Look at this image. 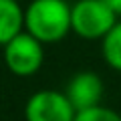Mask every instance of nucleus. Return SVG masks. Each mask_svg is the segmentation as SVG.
Returning a JSON list of instances; mask_svg holds the SVG:
<instances>
[{
    "label": "nucleus",
    "mask_w": 121,
    "mask_h": 121,
    "mask_svg": "<svg viewBox=\"0 0 121 121\" xmlns=\"http://www.w3.org/2000/svg\"><path fill=\"white\" fill-rule=\"evenodd\" d=\"M24 30V10L18 0H0V44L20 35Z\"/></svg>",
    "instance_id": "obj_6"
},
{
    "label": "nucleus",
    "mask_w": 121,
    "mask_h": 121,
    "mask_svg": "<svg viewBox=\"0 0 121 121\" xmlns=\"http://www.w3.org/2000/svg\"><path fill=\"white\" fill-rule=\"evenodd\" d=\"M71 8L67 0H30L24 8V30L43 44L59 43L73 30Z\"/></svg>",
    "instance_id": "obj_1"
},
{
    "label": "nucleus",
    "mask_w": 121,
    "mask_h": 121,
    "mask_svg": "<svg viewBox=\"0 0 121 121\" xmlns=\"http://www.w3.org/2000/svg\"><path fill=\"white\" fill-rule=\"evenodd\" d=\"M44 47L32 35L22 30L10 43L4 44V63L8 71L18 77H30L43 67Z\"/></svg>",
    "instance_id": "obj_3"
},
{
    "label": "nucleus",
    "mask_w": 121,
    "mask_h": 121,
    "mask_svg": "<svg viewBox=\"0 0 121 121\" xmlns=\"http://www.w3.org/2000/svg\"><path fill=\"white\" fill-rule=\"evenodd\" d=\"M103 2L117 14V16H121V0H103Z\"/></svg>",
    "instance_id": "obj_9"
},
{
    "label": "nucleus",
    "mask_w": 121,
    "mask_h": 121,
    "mask_svg": "<svg viewBox=\"0 0 121 121\" xmlns=\"http://www.w3.org/2000/svg\"><path fill=\"white\" fill-rule=\"evenodd\" d=\"M75 121H121V115L115 109L99 105V107L87 109V111H79Z\"/></svg>",
    "instance_id": "obj_8"
},
{
    "label": "nucleus",
    "mask_w": 121,
    "mask_h": 121,
    "mask_svg": "<svg viewBox=\"0 0 121 121\" xmlns=\"http://www.w3.org/2000/svg\"><path fill=\"white\" fill-rule=\"evenodd\" d=\"M101 55L113 71L121 73V20H117V24L101 40Z\"/></svg>",
    "instance_id": "obj_7"
},
{
    "label": "nucleus",
    "mask_w": 121,
    "mask_h": 121,
    "mask_svg": "<svg viewBox=\"0 0 121 121\" xmlns=\"http://www.w3.org/2000/svg\"><path fill=\"white\" fill-rule=\"evenodd\" d=\"M117 18L119 16L103 0H77L71 8L73 32L87 40H103L105 35L117 24Z\"/></svg>",
    "instance_id": "obj_2"
},
{
    "label": "nucleus",
    "mask_w": 121,
    "mask_h": 121,
    "mask_svg": "<svg viewBox=\"0 0 121 121\" xmlns=\"http://www.w3.org/2000/svg\"><path fill=\"white\" fill-rule=\"evenodd\" d=\"M18 2H20V0H18Z\"/></svg>",
    "instance_id": "obj_10"
},
{
    "label": "nucleus",
    "mask_w": 121,
    "mask_h": 121,
    "mask_svg": "<svg viewBox=\"0 0 121 121\" xmlns=\"http://www.w3.org/2000/svg\"><path fill=\"white\" fill-rule=\"evenodd\" d=\"M105 93V85L101 81V77L93 71H79L71 77V81L67 83L65 95L71 101V105L75 107V111H87V109L99 107L101 99Z\"/></svg>",
    "instance_id": "obj_5"
},
{
    "label": "nucleus",
    "mask_w": 121,
    "mask_h": 121,
    "mask_svg": "<svg viewBox=\"0 0 121 121\" xmlns=\"http://www.w3.org/2000/svg\"><path fill=\"white\" fill-rule=\"evenodd\" d=\"M26 121H75L77 111L65 91L43 89L28 97L24 107Z\"/></svg>",
    "instance_id": "obj_4"
}]
</instances>
